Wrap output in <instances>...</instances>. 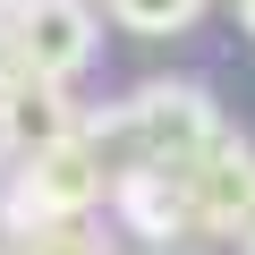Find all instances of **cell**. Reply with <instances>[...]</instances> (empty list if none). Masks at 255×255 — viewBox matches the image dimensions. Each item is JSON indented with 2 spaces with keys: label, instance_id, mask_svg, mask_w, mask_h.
<instances>
[{
  "label": "cell",
  "instance_id": "cell-10",
  "mask_svg": "<svg viewBox=\"0 0 255 255\" xmlns=\"http://www.w3.org/2000/svg\"><path fill=\"white\" fill-rule=\"evenodd\" d=\"M17 77V43H9V17H0V85Z\"/></svg>",
  "mask_w": 255,
  "mask_h": 255
},
{
  "label": "cell",
  "instance_id": "cell-4",
  "mask_svg": "<svg viewBox=\"0 0 255 255\" xmlns=\"http://www.w3.org/2000/svg\"><path fill=\"white\" fill-rule=\"evenodd\" d=\"M179 187H187V230L238 238V230L255 221V145H247V136H221Z\"/></svg>",
  "mask_w": 255,
  "mask_h": 255
},
{
  "label": "cell",
  "instance_id": "cell-11",
  "mask_svg": "<svg viewBox=\"0 0 255 255\" xmlns=\"http://www.w3.org/2000/svg\"><path fill=\"white\" fill-rule=\"evenodd\" d=\"M238 17H247V34H255V0H238Z\"/></svg>",
  "mask_w": 255,
  "mask_h": 255
},
{
  "label": "cell",
  "instance_id": "cell-13",
  "mask_svg": "<svg viewBox=\"0 0 255 255\" xmlns=\"http://www.w3.org/2000/svg\"><path fill=\"white\" fill-rule=\"evenodd\" d=\"M0 9H17V0H0Z\"/></svg>",
  "mask_w": 255,
  "mask_h": 255
},
{
  "label": "cell",
  "instance_id": "cell-1",
  "mask_svg": "<svg viewBox=\"0 0 255 255\" xmlns=\"http://www.w3.org/2000/svg\"><path fill=\"white\" fill-rule=\"evenodd\" d=\"M221 136H230V128H221L213 94H204V85H187V77H153L145 94H128L119 111L85 119V145H94L102 179H128V170L187 179V170H196Z\"/></svg>",
  "mask_w": 255,
  "mask_h": 255
},
{
  "label": "cell",
  "instance_id": "cell-3",
  "mask_svg": "<svg viewBox=\"0 0 255 255\" xmlns=\"http://www.w3.org/2000/svg\"><path fill=\"white\" fill-rule=\"evenodd\" d=\"M0 17H9L17 68L26 77H51V85H68L94 60V43H102V26H94L85 0H17V9H0Z\"/></svg>",
  "mask_w": 255,
  "mask_h": 255
},
{
  "label": "cell",
  "instance_id": "cell-7",
  "mask_svg": "<svg viewBox=\"0 0 255 255\" xmlns=\"http://www.w3.org/2000/svg\"><path fill=\"white\" fill-rule=\"evenodd\" d=\"M0 255H111L102 221H26V230H0Z\"/></svg>",
  "mask_w": 255,
  "mask_h": 255
},
{
  "label": "cell",
  "instance_id": "cell-5",
  "mask_svg": "<svg viewBox=\"0 0 255 255\" xmlns=\"http://www.w3.org/2000/svg\"><path fill=\"white\" fill-rule=\"evenodd\" d=\"M77 102H68V85H51V77H9L0 85V153L9 162H34V153H51V145H68L77 136Z\"/></svg>",
  "mask_w": 255,
  "mask_h": 255
},
{
  "label": "cell",
  "instance_id": "cell-2",
  "mask_svg": "<svg viewBox=\"0 0 255 255\" xmlns=\"http://www.w3.org/2000/svg\"><path fill=\"white\" fill-rule=\"evenodd\" d=\"M102 196H111V179H102V162H94V145H85V128H77L68 145L17 162V213H9V230H26V221H94Z\"/></svg>",
  "mask_w": 255,
  "mask_h": 255
},
{
  "label": "cell",
  "instance_id": "cell-8",
  "mask_svg": "<svg viewBox=\"0 0 255 255\" xmlns=\"http://www.w3.org/2000/svg\"><path fill=\"white\" fill-rule=\"evenodd\" d=\"M119 26H136V34H187L204 17V0H111Z\"/></svg>",
  "mask_w": 255,
  "mask_h": 255
},
{
  "label": "cell",
  "instance_id": "cell-6",
  "mask_svg": "<svg viewBox=\"0 0 255 255\" xmlns=\"http://www.w3.org/2000/svg\"><path fill=\"white\" fill-rule=\"evenodd\" d=\"M111 204L128 213V230H136V238H153V247H170V238L187 230V187H179V179H153V170L111 179Z\"/></svg>",
  "mask_w": 255,
  "mask_h": 255
},
{
  "label": "cell",
  "instance_id": "cell-12",
  "mask_svg": "<svg viewBox=\"0 0 255 255\" xmlns=\"http://www.w3.org/2000/svg\"><path fill=\"white\" fill-rule=\"evenodd\" d=\"M247 255H255V221H247Z\"/></svg>",
  "mask_w": 255,
  "mask_h": 255
},
{
  "label": "cell",
  "instance_id": "cell-9",
  "mask_svg": "<svg viewBox=\"0 0 255 255\" xmlns=\"http://www.w3.org/2000/svg\"><path fill=\"white\" fill-rule=\"evenodd\" d=\"M9 213H17V162L0 153V230H9Z\"/></svg>",
  "mask_w": 255,
  "mask_h": 255
}]
</instances>
